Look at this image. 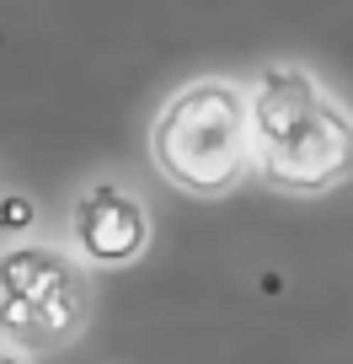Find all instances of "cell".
Masks as SVG:
<instances>
[{
    "mask_svg": "<svg viewBox=\"0 0 353 364\" xmlns=\"http://www.w3.org/2000/svg\"><path fill=\"white\" fill-rule=\"evenodd\" d=\"M92 321V268L65 247L16 241L0 252V343L27 359L65 348Z\"/></svg>",
    "mask_w": 353,
    "mask_h": 364,
    "instance_id": "cell-3",
    "label": "cell"
},
{
    "mask_svg": "<svg viewBox=\"0 0 353 364\" xmlns=\"http://www.w3.org/2000/svg\"><path fill=\"white\" fill-rule=\"evenodd\" d=\"M70 241L86 268H129L150 252V209L124 182H86L70 204Z\"/></svg>",
    "mask_w": 353,
    "mask_h": 364,
    "instance_id": "cell-4",
    "label": "cell"
},
{
    "mask_svg": "<svg viewBox=\"0 0 353 364\" xmlns=\"http://www.w3.org/2000/svg\"><path fill=\"white\" fill-rule=\"evenodd\" d=\"M38 220V209H33V198H22V193H11V198H0V230H27Z\"/></svg>",
    "mask_w": 353,
    "mask_h": 364,
    "instance_id": "cell-5",
    "label": "cell"
},
{
    "mask_svg": "<svg viewBox=\"0 0 353 364\" xmlns=\"http://www.w3.org/2000/svg\"><path fill=\"white\" fill-rule=\"evenodd\" d=\"M150 166L188 198H225L251 171L246 91L225 75L177 86L150 118Z\"/></svg>",
    "mask_w": 353,
    "mask_h": 364,
    "instance_id": "cell-2",
    "label": "cell"
},
{
    "mask_svg": "<svg viewBox=\"0 0 353 364\" xmlns=\"http://www.w3.org/2000/svg\"><path fill=\"white\" fill-rule=\"evenodd\" d=\"M251 171L278 193L316 198L353 177V113L300 65L262 70L246 97Z\"/></svg>",
    "mask_w": 353,
    "mask_h": 364,
    "instance_id": "cell-1",
    "label": "cell"
},
{
    "mask_svg": "<svg viewBox=\"0 0 353 364\" xmlns=\"http://www.w3.org/2000/svg\"><path fill=\"white\" fill-rule=\"evenodd\" d=\"M0 364H38V359H27V353H16V348H6V343H0Z\"/></svg>",
    "mask_w": 353,
    "mask_h": 364,
    "instance_id": "cell-6",
    "label": "cell"
}]
</instances>
